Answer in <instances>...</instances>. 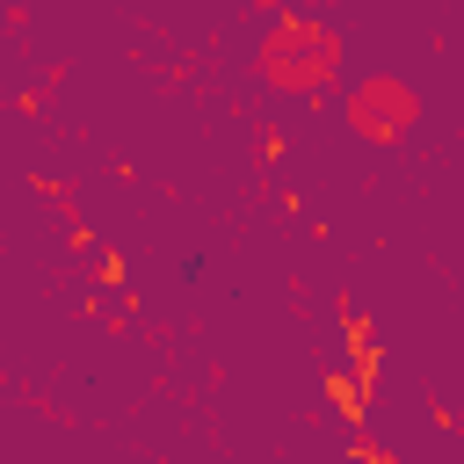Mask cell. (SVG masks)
<instances>
[{"label": "cell", "mask_w": 464, "mask_h": 464, "mask_svg": "<svg viewBox=\"0 0 464 464\" xmlns=\"http://www.w3.org/2000/svg\"><path fill=\"white\" fill-rule=\"evenodd\" d=\"M341 72V44L319 22H276L261 44V80L283 94H326Z\"/></svg>", "instance_id": "cell-1"}, {"label": "cell", "mask_w": 464, "mask_h": 464, "mask_svg": "<svg viewBox=\"0 0 464 464\" xmlns=\"http://www.w3.org/2000/svg\"><path fill=\"white\" fill-rule=\"evenodd\" d=\"M420 116V102H413V87L406 80H362L355 94H348V123L362 130V138H377V145H392V138H406V123Z\"/></svg>", "instance_id": "cell-2"}]
</instances>
